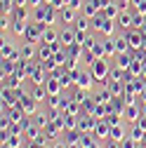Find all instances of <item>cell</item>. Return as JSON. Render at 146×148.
Here are the masks:
<instances>
[{
	"label": "cell",
	"instance_id": "obj_13",
	"mask_svg": "<svg viewBox=\"0 0 146 148\" xmlns=\"http://www.w3.org/2000/svg\"><path fill=\"white\" fill-rule=\"evenodd\" d=\"M59 85H61L59 80H50V82H47V89H50V92H57V89H59Z\"/></svg>",
	"mask_w": 146,
	"mask_h": 148
},
{
	"label": "cell",
	"instance_id": "obj_14",
	"mask_svg": "<svg viewBox=\"0 0 146 148\" xmlns=\"http://www.w3.org/2000/svg\"><path fill=\"white\" fill-rule=\"evenodd\" d=\"M43 99H45V92L43 89H35L33 92V101H43Z\"/></svg>",
	"mask_w": 146,
	"mask_h": 148
},
{
	"label": "cell",
	"instance_id": "obj_1",
	"mask_svg": "<svg viewBox=\"0 0 146 148\" xmlns=\"http://www.w3.org/2000/svg\"><path fill=\"white\" fill-rule=\"evenodd\" d=\"M43 24H31V26H26V38L31 40V42H38V40H43Z\"/></svg>",
	"mask_w": 146,
	"mask_h": 148
},
{
	"label": "cell",
	"instance_id": "obj_2",
	"mask_svg": "<svg viewBox=\"0 0 146 148\" xmlns=\"http://www.w3.org/2000/svg\"><path fill=\"white\" fill-rule=\"evenodd\" d=\"M106 71H108V68H106V64H104L101 59H94V61H92V75H94V78L104 80V78H106Z\"/></svg>",
	"mask_w": 146,
	"mask_h": 148
},
{
	"label": "cell",
	"instance_id": "obj_12",
	"mask_svg": "<svg viewBox=\"0 0 146 148\" xmlns=\"http://www.w3.org/2000/svg\"><path fill=\"white\" fill-rule=\"evenodd\" d=\"M125 42H127L125 38H120V40H116V49H118V52H125V49H127V45H125Z\"/></svg>",
	"mask_w": 146,
	"mask_h": 148
},
{
	"label": "cell",
	"instance_id": "obj_11",
	"mask_svg": "<svg viewBox=\"0 0 146 148\" xmlns=\"http://www.w3.org/2000/svg\"><path fill=\"white\" fill-rule=\"evenodd\" d=\"M31 45H33V42H31ZM31 45H26V47L21 49V54H24V59H31V57H33V47H31Z\"/></svg>",
	"mask_w": 146,
	"mask_h": 148
},
{
	"label": "cell",
	"instance_id": "obj_10",
	"mask_svg": "<svg viewBox=\"0 0 146 148\" xmlns=\"http://www.w3.org/2000/svg\"><path fill=\"white\" fill-rule=\"evenodd\" d=\"M85 28H87V19H85V16H78V19H76V31L83 33Z\"/></svg>",
	"mask_w": 146,
	"mask_h": 148
},
{
	"label": "cell",
	"instance_id": "obj_7",
	"mask_svg": "<svg viewBox=\"0 0 146 148\" xmlns=\"http://www.w3.org/2000/svg\"><path fill=\"white\" fill-rule=\"evenodd\" d=\"M127 40H130V47H141V42H144V38H141V35L137 33H130V35H127Z\"/></svg>",
	"mask_w": 146,
	"mask_h": 148
},
{
	"label": "cell",
	"instance_id": "obj_8",
	"mask_svg": "<svg viewBox=\"0 0 146 148\" xmlns=\"http://www.w3.org/2000/svg\"><path fill=\"white\" fill-rule=\"evenodd\" d=\"M12 57H14V47L10 42H5L3 45V59H12Z\"/></svg>",
	"mask_w": 146,
	"mask_h": 148
},
{
	"label": "cell",
	"instance_id": "obj_17",
	"mask_svg": "<svg viewBox=\"0 0 146 148\" xmlns=\"http://www.w3.org/2000/svg\"><path fill=\"white\" fill-rule=\"evenodd\" d=\"M26 5H28V7H40L43 0H26Z\"/></svg>",
	"mask_w": 146,
	"mask_h": 148
},
{
	"label": "cell",
	"instance_id": "obj_9",
	"mask_svg": "<svg viewBox=\"0 0 146 148\" xmlns=\"http://www.w3.org/2000/svg\"><path fill=\"white\" fill-rule=\"evenodd\" d=\"M54 38H57V33H54L52 28H47V31H43V40H45V42H57V40H54Z\"/></svg>",
	"mask_w": 146,
	"mask_h": 148
},
{
	"label": "cell",
	"instance_id": "obj_16",
	"mask_svg": "<svg viewBox=\"0 0 146 148\" xmlns=\"http://www.w3.org/2000/svg\"><path fill=\"white\" fill-rule=\"evenodd\" d=\"M111 134H113L116 141H120V139H123V129H111Z\"/></svg>",
	"mask_w": 146,
	"mask_h": 148
},
{
	"label": "cell",
	"instance_id": "obj_6",
	"mask_svg": "<svg viewBox=\"0 0 146 148\" xmlns=\"http://www.w3.org/2000/svg\"><path fill=\"white\" fill-rule=\"evenodd\" d=\"M118 16H120V26H123V28H130V26L134 24V16H130L127 12H123V14H118Z\"/></svg>",
	"mask_w": 146,
	"mask_h": 148
},
{
	"label": "cell",
	"instance_id": "obj_4",
	"mask_svg": "<svg viewBox=\"0 0 146 148\" xmlns=\"http://www.w3.org/2000/svg\"><path fill=\"white\" fill-rule=\"evenodd\" d=\"M59 38L64 40V45H71L73 40H78V35H76V33H73L71 28H66V31H61V35H59Z\"/></svg>",
	"mask_w": 146,
	"mask_h": 148
},
{
	"label": "cell",
	"instance_id": "obj_3",
	"mask_svg": "<svg viewBox=\"0 0 146 148\" xmlns=\"http://www.w3.org/2000/svg\"><path fill=\"white\" fill-rule=\"evenodd\" d=\"M92 78L94 75H90V73H78V75H76V80H78L80 87H90V85H92Z\"/></svg>",
	"mask_w": 146,
	"mask_h": 148
},
{
	"label": "cell",
	"instance_id": "obj_15",
	"mask_svg": "<svg viewBox=\"0 0 146 148\" xmlns=\"http://www.w3.org/2000/svg\"><path fill=\"white\" fill-rule=\"evenodd\" d=\"M127 66H130V57L123 54V57H120V68H127Z\"/></svg>",
	"mask_w": 146,
	"mask_h": 148
},
{
	"label": "cell",
	"instance_id": "obj_5",
	"mask_svg": "<svg viewBox=\"0 0 146 148\" xmlns=\"http://www.w3.org/2000/svg\"><path fill=\"white\" fill-rule=\"evenodd\" d=\"M61 19L64 21H76V12H73V7H61Z\"/></svg>",
	"mask_w": 146,
	"mask_h": 148
}]
</instances>
